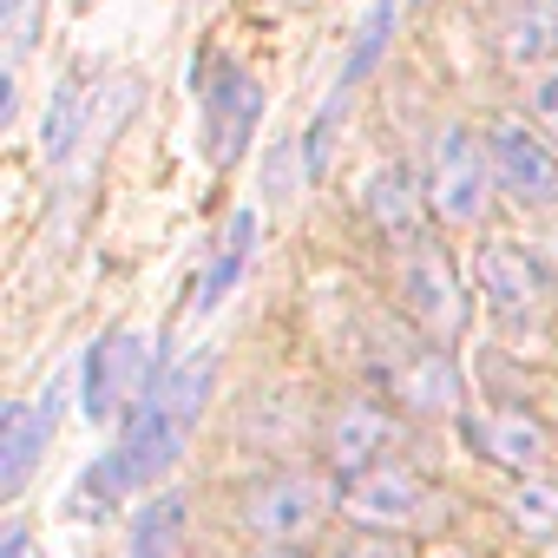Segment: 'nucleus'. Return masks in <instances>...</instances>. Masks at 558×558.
Segmentation results:
<instances>
[{
    "label": "nucleus",
    "mask_w": 558,
    "mask_h": 558,
    "mask_svg": "<svg viewBox=\"0 0 558 558\" xmlns=\"http://www.w3.org/2000/svg\"><path fill=\"white\" fill-rule=\"evenodd\" d=\"M210 381H217V355H191L178 362L171 375L151 381V395L125 414V434L106 460L86 466L80 493H73V512H99V506H119L132 486H151L191 440L204 401H210Z\"/></svg>",
    "instance_id": "nucleus-1"
},
{
    "label": "nucleus",
    "mask_w": 558,
    "mask_h": 558,
    "mask_svg": "<svg viewBox=\"0 0 558 558\" xmlns=\"http://www.w3.org/2000/svg\"><path fill=\"white\" fill-rule=\"evenodd\" d=\"M197 99H204V158L217 171H230L263 125V86L230 53H204L197 60Z\"/></svg>",
    "instance_id": "nucleus-2"
},
{
    "label": "nucleus",
    "mask_w": 558,
    "mask_h": 558,
    "mask_svg": "<svg viewBox=\"0 0 558 558\" xmlns=\"http://www.w3.org/2000/svg\"><path fill=\"white\" fill-rule=\"evenodd\" d=\"M493 184H499V178H493L486 138H473L466 125H447V132L434 138V158H427V204L440 210V223H453V230L486 223Z\"/></svg>",
    "instance_id": "nucleus-3"
},
{
    "label": "nucleus",
    "mask_w": 558,
    "mask_h": 558,
    "mask_svg": "<svg viewBox=\"0 0 558 558\" xmlns=\"http://www.w3.org/2000/svg\"><path fill=\"white\" fill-rule=\"evenodd\" d=\"M236 519H243V532L256 538V545H310L316 532H323V519H329V486L316 480V473H269V480H256L250 493H243V506H236Z\"/></svg>",
    "instance_id": "nucleus-4"
},
{
    "label": "nucleus",
    "mask_w": 558,
    "mask_h": 558,
    "mask_svg": "<svg viewBox=\"0 0 558 558\" xmlns=\"http://www.w3.org/2000/svg\"><path fill=\"white\" fill-rule=\"evenodd\" d=\"M158 375H165V368L151 362L145 336H132V329L99 336V342L86 349V362H80V408H86V421L132 414V408L151 395V381H158Z\"/></svg>",
    "instance_id": "nucleus-5"
},
{
    "label": "nucleus",
    "mask_w": 558,
    "mask_h": 558,
    "mask_svg": "<svg viewBox=\"0 0 558 558\" xmlns=\"http://www.w3.org/2000/svg\"><path fill=\"white\" fill-rule=\"evenodd\" d=\"M473 276H480V290H486L493 316H506V323H538V316L551 310V296H558L551 269H545L525 243H499V236L480 243Z\"/></svg>",
    "instance_id": "nucleus-6"
},
{
    "label": "nucleus",
    "mask_w": 558,
    "mask_h": 558,
    "mask_svg": "<svg viewBox=\"0 0 558 558\" xmlns=\"http://www.w3.org/2000/svg\"><path fill=\"white\" fill-rule=\"evenodd\" d=\"M342 512L362 532H408L434 519V486L408 466H368L355 480H342Z\"/></svg>",
    "instance_id": "nucleus-7"
},
{
    "label": "nucleus",
    "mask_w": 558,
    "mask_h": 558,
    "mask_svg": "<svg viewBox=\"0 0 558 558\" xmlns=\"http://www.w3.org/2000/svg\"><path fill=\"white\" fill-rule=\"evenodd\" d=\"M486 151H493V178L499 191L519 204V210H558V151L525 132L519 119H499L486 132Z\"/></svg>",
    "instance_id": "nucleus-8"
},
{
    "label": "nucleus",
    "mask_w": 558,
    "mask_h": 558,
    "mask_svg": "<svg viewBox=\"0 0 558 558\" xmlns=\"http://www.w3.org/2000/svg\"><path fill=\"white\" fill-rule=\"evenodd\" d=\"M66 395H73V368L66 375H53L34 401H21L14 414H8V440H0V493H21L27 480H34V466H40V453H47V440L60 434V414H66Z\"/></svg>",
    "instance_id": "nucleus-9"
},
{
    "label": "nucleus",
    "mask_w": 558,
    "mask_h": 558,
    "mask_svg": "<svg viewBox=\"0 0 558 558\" xmlns=\"http://www.w3.org/2000/svg\"><path fill=\"white\" fill-rule=\"evenodd\" d=\"M395 290H401V310L427 329V336H460L466 323V296L453 283V269L434 243H414L401 250V276H395Z\"/></svg>",
    "instance_id": "nucleus-10"
},
{
    "label": "nucleus",
    "mask_w": 558,
    "mask_h": 558,
    "mask_svg": "<svg viewBox=\"0 0 558 558\" xmlns=\"http://www.w3.org/2000/svg\"><path fill=\"white\" fill-rule=\"evenodd\" d=\"M460 440H466L480 460L512 466V473H538V466L551 460V434H545V421L525 414V408H480V414L460 421Z\"/></svg>",
    "instance_id": "nucleus-11"
},
{
    "label": "nucleus",
    "mask_w": 558,
    "mask_h": 558,
    "mask_svg": "<svg viewBox=\"0 0 558 558\" xmlns=\"http://www.w3.org/2000/svg\"><path fill=\"white\" fill-rule=\"evenodd\" d=\"M395 447V414L381 408V401H342L336 414H329V460H336V473L342 480H355V473H368V466H381V453Z\"/></svg>",
    "instance_id": "nucleus-12"
},
{
    "label": "nucleus",
    "mask_w": 558,
    "mask_h": 558,
    "mask_svg": "<svg viewBox=\"0 0 558 558\" xmlns=\"http://www.w3.org/2000/svg\"><path fill=\"white\" fill-rule=\"evenodd\" d=\"M499 53L512 66H551L558 60V0H499Z\"/></svg>",
    "instance_id": "nucleus-13"
},
{
    "label": "nucleus",
    "mask_w": 558,
    "mask_h": 558,
    "mask_svg": "<svg viewBox=\"0 0 558 558\" xmlns=\"http://www.w3.org/2000/svg\"><path fill=\"white\" fill-rule=\"evenodd\" d=\"M362 210H368V223H375L388 243H401V250L427 243V236H421V184H414L401 165H381V171L362 184Z\"/></svg>",
    "instance_id": "nucleus-14"
},
{
    "label": "nucleus",
    "mask_w": 558,
    "mask_h": 558,
    "mask_svg": "<svg viewBox=\"0 0 558 558\" xmlns=\"http://www.w3.org/2000/svg\"><path fill=\"white\" fill-rule=\"evenodd\" d=\"M395 401H401L408 414H460L466 388H460L453 355H440V349H414V355L395 368Z\"/></svg>",
    "instance_id": "nucleus-15"
},
{
    "label": "nucleus",
    "mask_w": 558,
    "mask_h": 558,
    "mask_svg": "<svg viewBox=\"0 0 558 558\" xmlns=\"http://www.w3.org/2000/svg\"><path fill=\"white\" fill-rule=\"evenodd\" d=\"M250 250H256V210H236L230 223H223V243H217V256L204 263V276H197V296H191V316H210L230 290H236V276L250 269Z\"/></svg>",
    "instance_id": "nucleus-16"
},
{
    "label": "nucleus",
    "mask_w": 558,
    "mask_h": 558,
    "mask_svg": "<svg viewBox=\"0 0 558 558\" xmlns=\"http://www.w3.org/2000/svg\"><path fill=\"white\" fill-rule=\"evenodd\" d=\"M178 538H184V499L158 493L151 506H138V519L125 532V558H178Z\"/></svg>",
    "instance_id": "nucleus-17"
},
{
    "label": "nucleus",
    "mask_w": 558,
    "mask_h": 558,
    "mask_svg": "<svg viewBox=\"0 0 558 558\" xmlns=\"http://www.w3.org/2000/svg\"><path fill=\"white\" fill-rule=\"evenodd\" d=\"M506 519H512L525 538H551V532H558V486H551V480H525V486L506 499Z\"/></svg>",
    "instance_id": "nucleus-18"
},
{
    "label": "nucleus",
    "mask_w": 558,
    "mask_h": 558,
    "mask_svg": "<svg viewBox=\"0 0 558 558\" xmlns=\"http://www.w3.org/2000/svg\"><path fill=\"white\" fill-rule=\"evenodd\" d=\"M519 93H525V119L538 125V138L558 145V60H551V66H532V73L519 80Z\"/></svg>",
    "instance_id": "nucleus-19"
},
{
    "label": "nucleus",
    "mask_w": 558,
    "mask_h": 558,
    "mask_svg": "<svg viewBox=\"0 0 558 558\" xmlns=\"http://www.w3.org/2000/svg\"><path fill=\"white\" fill-rule=\"evenodd\" d=\"M80 99H86L80 80H66L60 86V106L47 112V158H66L73 151V138H80Z\"/></svg>",
    "instance_id": "nucleus-20"
},
{
    "label": "nucleus",
    "mask_w": 558,
    "mask_h": 558,
    "mask_svg": "<svg viewBox=\"0 0 558 558\" xmlns=\"http://www.w3.org/2000/svg\"><path fill=\"white\" fill-rule=\"evenodd\" d=\"M336 558H408V545H401V538H388V532H355Z\"/></svg>",
    "instance_id": "nucleus-21"
},
{
    "label": "nucleus",
    "mask_w": 558,
    "mask_h": 558,
    "mask_svg": "<svg viewBox=\"0 0 558 558\" xmlns=\"http://www.w3.org/2000/svg\"><path fill=\"white\" fill-rule=\"evenodd\" d=\"M0 558H40V545H34V532H27V525H14L8 538H0Z\"/></svg>",
    "instance_id": "nucleus-22"
},
{
    "label": "nucleus",
    "mask_w": 558,
    "mask_h": 558,
    "mask_svg": "<svg viewBox=\"0 0 558 558\" xmlns=\"http://www.w3.org/2000/svg\"><path fill=\"white\" fill-rule=\"evenodd\" d=\"M250 558H303V551H290V545H256Z\"/></svg>",
    "instance_id": "nucleus-23"
},
{
    "label": "nucleus",
    "mask_w": 558,
    "mask_h": 558,
    "mask_svg": "<svg viewBox=\"0 0 558 558\" xmlns=\"http://www.w3.org/2000/svg\"><path fill=\"white\" fill-rule=\"evenodd\" d=\"M21 8H27V0H8V21H21Z\"/></svg>",
    "instance_id": "nucleus-24"
},
{
    "label": "nucleus",
    "mask_w": 558,
    "mask_h": 558,
    "mask_svg": "<svg viewBox=\"0 0 558 558\" xmlns=\"http://www.w3.org/2000/svg\"><path fill=\"white\" fill-rule=\"evenodd\" d=\"M440 558H466V551H440Z\"/></svg>",
    "instance_id": "nucleus-25"
}]
</instances>
